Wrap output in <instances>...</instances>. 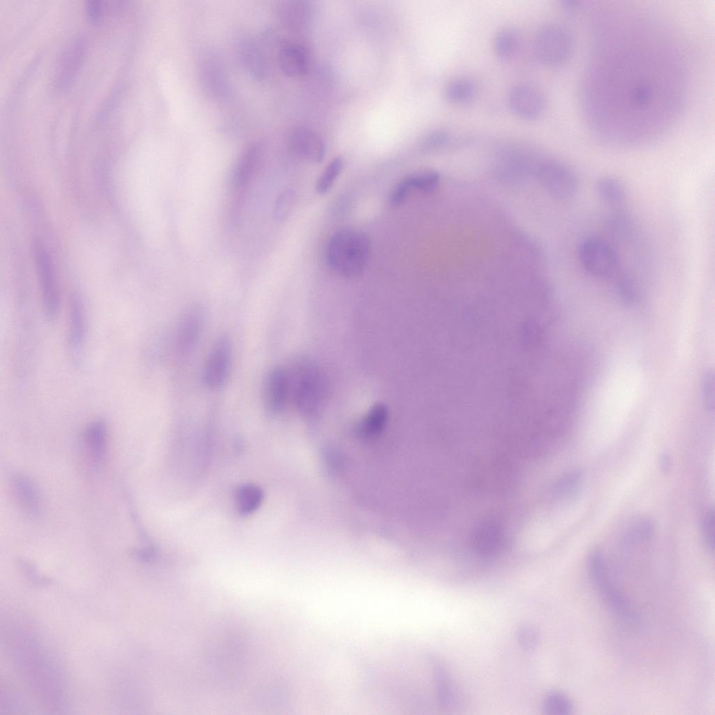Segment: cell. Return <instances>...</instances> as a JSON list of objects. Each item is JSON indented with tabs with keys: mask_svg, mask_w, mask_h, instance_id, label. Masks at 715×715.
Instances as JSON below:
<instances>
[{
	"mask_svg": "<svg viewBox=\"0 0 715 715\" xmlns=\"http://www.w3.org/2000/svg\"><path fill=\"white\" fill-rule=\"evenodd\" d=\"M371 244L363 232L351 228L338 230L327 247L330 267L345 277H355L364 270L371 254Z\"/></svg>",
	"mask_w": 715,
	"mask_h": 715,
	"instance_id": "cell-1",
	"label": "cell"
},
{
	"mask_svg": "<svg viewBox=\"0 0 715 715\" xmlns=\"http://www.w3.org/2000/svg\"><path fill=\"white\" fill-rule=\"evenodd\" d=\"M573 45V36L568 29L558 24H547L538 31L533 48L541 64L557 66L569 59Z\"/></svg>",
	"mask_w": 715,
	"mask_h": 715,
	"instance_id": "cell-2",
	"label": "cell"
},
{
	"mask_svg": "<svg viewBox=\"0 0 715 715\" xmlns=\"http://www.w3.org/2000/svg\"><path fill=\"white\" fill-rule=\"evenodd\" d=\"M578 257L584 270L598 278L614 275L619 265L618 255L612 245L598 236H589L580 244Z\"/></svg>",
	"mask_w": 715,
	"mask_h": 715,
	"instance_id": "cell-3",
	"label": "cell"
},
{
	"mask_svg": "<svg viewBox=\"0 0 715 715\" xmlns=\"http://www.w3.org/2000/svg\"><path fill=\"white\" fill-rule=\"evenodd\" d=\"M591 579L606 603L624 620L635 623L637 618L624 597L615 588L608 577L607 566L601 551L592 550L588 559Z\"/></svg>",
	"mask_w": 715,
	"mask_h": 715,
	"instance_id": "cell-4",
	"label": "cell"
},
{
	"mask_svg": "<svg viewBox=\"0 0 715 715\" xmlns=\"http://www.w3.org/2000/svg\"><path fill=\"white\" fill-rule=\"evenodd\" d=\"M34 257L38 276L43 311L46 318L54 320L59 311L60 296L52 260L45 246L34 244Z\"/></svg>",
	"mask_w": 715,
	"mask_h": 715,
	"instance_id": "cell-5",
	"label": "cell"
},
{
	"mask_svg": "<svg viewBox=\"0 0 715 715\" xmlns=\"http://www.w3.org/2000/svg\"><path fill=\"white\" fill-rule=\"evenodd\" d=\"M231 355L230 339L220 337L211 349L205 367L204 381L207 387L216 389L224 384L230 371Z\"/></svg>",
	"mask_w": 715,
	"mask_h": 715,
	"instance_id": "cell-6",
	"label": "cell"
},
{
	"mask_svg": "<svg viewBox=\"0 0 715 715\" xmlns=\"http://www.w3.org/2000/svg\"><path fill=\"white\" fill-rule=\"evenodd\" d=\"M508 104L512 112L519 118L532 121L543 113L545 101L542 94L527 84L512 87L508 94Z\"/></svg>",
	"mask_w": 715,
	"mask_h": 715,
	"instance_id": "cell-7",
	"label": "cell"
},
{
	"mask_svg": "<svg viewBox=\"0 0 715 715\" xmlns=\"http://www.w3.org/2000/svg\"><path fill=\"white\" fill-rule=\"evenodd\" d=\"M542 171L554 196L562 200L574 197L578 189V182L570 170L559 162L549 161L543 163Z\"/></svg>",
	"mask_w": 715,
	"mask_h": 715,
	"instance_id": "cell-8",
	"label": "cell"
},
{
	"mask_svg": "<svg viewBox=\"0 0 715 715\" xmlns=\"http://www.w3.org/2000/svg\"><path fill=\"white\" fill-rule=\"evenodd\" d=\"M289 145L297 156L311 163L323 161L325 154V145L321 137L314 131L298 127L292 131L289 136Z\"/></svg>",
	"mask_w": 715,
	"mask_h": 715,
	"instance_id": "cell-9",
	"label": "cell"
},
{
	"mask_svg": "<svg viewBox=\"0 0 715 715\" xmlns=\"http://www.w3.org/2000/svg\"><path fill=\"white\" fill-rule=\"evenodd\" d=\"M290 378L281 367H275L267 374L263 390L265 408L272 413L281 411L285 406L290 389Z\"/></svg>",
	"mask_w": 715,
	"mask_h": 715,
	"instance_id": "cell-10",
	"label": "cell"
},
{
	"mask_svg": "<svg viewBox=\"0 0 715 715\" xmlns=\"http://www.w3.org/2000/svg\"><path fill=\"white\" fill-rule=\"evenodd\" d=\"M86 333L87 320L83 301L80 295L74 294L70 307L68 345L71 353L75 358L82 351Z\"/></svg>",
	"mask_w": 715,
	"mask_h": 715,
	"instance_id": "cell-11",
	"label": "cell"
},
{
	"mask_svg": "<svg viewBox=\"0 0 715 715\" xmlns=\"http://www.w3.org/2000/svg\"><path fill=\"white\" fill-rule=\"evenodd\" d=\"M202 313L193 307L184 315L178 327L177 344L179 351L186 353L196 345L202 327Z\"/></svg>",
	"mask_w": 715,
	"mask_h": 715,
	"instance_id": "cell-12",
	"label": "cell"
},
{
	"mask_svg": "<svg viewBox=\"0 0 715 715\" xmlns=\"http://www.w3.org/2000/svg\"><path fill=\"white\" fill-rule=\"evenodd\" d=\"M263 149L259 143L250 144L242 153L233 170L231 183L241 189L251 180L261 159Z\"/></svg>",
	"mask_w": 715,
	"mask_h": 715,
	"instance_id": "cell-13",
	"label": "cell"
},
{
	"mask_svg": "<svg viewBox=\"0 0 715 715\" xmlns=\"http://www.w3.org/2000/svg\"><path fill=\"white\" fill-rule=\"evenodd\" d=\"M279 63L281 71L287 76L298 78L308 71L309 59L304 47L296 43H288L280 50Z\"/></svg>",
	"mask_w": 715,
	"mask_h": 715,
	"instance_id": "cell-14",
	"label": "cell"
},
{
	"mask_svg": "<svg viewBox=\"0 0 715 715\" xmlns=\"http://www.w3.org/2000/svg\"><path fill=\"white\" fill-rule=\"evenodd\" d=\"M295 385V398L297 405L303 411L317 405L320 395V381L310 368L300 373Z\"/></svg>",
	"mask_w": 715,
	"mask_h": 715,
	"instance_id": "cell-15",
	"label": "cell"
},
{
	"mask_svg": "<svg viewBox=\"0 0 715 715\" xmlns=\"http://www.w3.org/2000/svg\"><path fill=\"white\" fill-rule=\"evenodd\" d=\"M12 487L20 506L30 516L36 517L40 511V497L32 480L24 474L12 478Z\"/></svg>",
	"mask_w": 715,
	"mask_h": 715,
	"instance_id": "cell-16",
	"label": "cell"
},
{
	"mask_svg": "<svg viewBox=\"0 0 715 715\" xmlns=\"http://www.w3.org/2000/svg\"><path fill=\"white\" fill-rule=\"evenodd\" d=\"M84 443L95 464L102 462L106 454L108 429L104 420L90 423L84 434Z\"/></svg>",
	"mask_w": 715,
	"mask_h": 715,
	"instance_id": "cell-17",
	"label": "cell"
},
{
	"mask_svg": "<svg viewBox=\"0 0 715 715\" xmlns=\"http://www.w3.org/2000/svg\"><path fill=\"white\" fill-rule=\"evenodd\" d=\"M595 192L600 201L610 206H619L624 202L626 198L623 184L610 176H603L597 179Z\"/></svg>",
	"mask_w": 715,
	"mask_h": 715,
	"instance_id": "cell-18",
	"label": "cell"
},
{
	"mask_svg": "<svg viewBox=\"0 0 715 715\" xmlns=\"http://www.w3.org/2000/svg\"><path fill=\"white\" fill-rule=\"evenodd\" d=\"M584 476L580 470H572L561 476L554 483L552 494L556 500L566 501L577 496L582 487Z\"/></svg>",
	"mask_w": 715,
	"mask_h": 715,
	"instance_id": "cell-19",
	"label": "cell"
},
{
	"mask_svg": "<svg viewBox=\"0 0 715 715\" xmlns=\"http://www.w3.org/2000/svg\"><path fill=\"white\" fill-rule=\"evenodd\" d=\"M84 44L82 39L78 40L69 48L63 59L62 65L58 78V87L63 89L68 85L74 74L76 73L78 67L82 57Z\"/></svg>",
	"mask_w": 715,
	"mask_h": 715,
	"instance_id": "cell-20",
	"label": "cell"
},
{
	"mask_svg": "<svg viewBox=\"0 0 715 715\" xmlns=\"http://www.w3.org/2000/svg\"><path fill=\"white\" fill-rule=\"evenodd\" d=\"M519 43V36L515 30L511 28L500 30L494 40L496 57L501 61L510 60L518 49Z\"/></svg>",
	"mask_w": 715,
	"mask_h": 715,
	"instance_id": "cell-21",
	"label": "cell"
},
{
	"mask_svg": "<svg viewBox=\"0 0 715 715\" xmlns=\"http://www.w3.org/2000/svg\"><path fill=\"white\" fill-rule=\"evenodd\" d=\"M263 499V492L258 487L245 485L239 487L235 494L237 511L242 515H247L256 511Z\"/></svg>",
	"mask_w": 715,
	"mask_h": 715,
	"instance_id": "cell-22",
	"label": "cell"
},
{
	"mask_svg": "<svg viewBox=\"0 0 715 715\" xmlns=\"http://www.w3.org/2000/svg\"><path fill=\"white\" fill-rule=\"evenodd\" d=\"M476 85L468 78L457 79L448 84L445 89L446 100L453 104H464L475 96Z\"/></svg>",
	"mask_w": 715,
	"mask_h": 715,
	"instance_id": "cell-23",
	"label": "cell"
},
{
	"mask_svg": "<svg viewBox=\"0 0 715 715\" xmlns=\"http://www.w3.org/2000/svg\"><path fill=\"white\" fill-rule=\"evenodd\" d=\"M654 525L648 518H640L635 521L626 530L624 542L626 545L649 542L653 538Z\"/></svg>",
	"mask_w": 715,
	"mask_h": 715,
	"instance_id": "cell-24",
	"label": "cell"
},
{
	"mask_svg": "<svg viewBox=\"0 0 715 715\" xmlns=\"http://www.w3.org/2000/svg\"><path fill=\"white\" fill-rule=\"evenodd\" d=\"M543 709L550 715H567L572 713L573 706L570 698L561 691H552L544 699Z\"/></svg>",
	"mask_w": 715,
	"mask_h": 715,
	"instance_id": "cell-25",
	"label": "cell"
},
{
	"mask_svg": "<svg viewBox=\"0 0 715 715\" xmlns=\"http://www.w3.org/2000/svg\"><path fill=\"white\" fill-rule=\"evenodd\" d=\"M343 167V159L341 156L334 157L318 177L316 184V192L321 195L327 193L341 173Z\"/></svg>",
	"mask_w": 715,
	"mask_h": 715,
	"instance_id": "cell-26",
	"label": "cell"
},
{
	"mask_svg": "<svg viewBox=\"0 0 715 715\" xmlns=\"http://www.w3.org/2000/svg\"><path fill=\"white\" fill-rule=\"evenodd\" d=\"M614 290L619 298L625 304L634 303L638 297V290L634 280L628 274L621 273L615 278Z\"/></svg>",
	"mask_w": 715,
	"mask_h": 715,
	"instance_id": "cell-27",
	"label": "cell"
},
{
	"mask_svg": "<svg viewBox=\"0 0 715 715\" xmlns=\"http://www.w3.org/2000/svg\"><path fill=\"white\" fill-rule=\"evenodd\" d=\"M296 201V194L293 189H287L279 193L273 207L275 220L282 221L290 214Z\"/></svg>",
	"mask_w": 715,
	"mask_h": 715,
	"instance_id": "cell-28",
	"label": "cell"
},
{
	"mask_svg": "<svg viewBox=\"0 0 715 715\" xmlns=\"http://www.w3.org/2000/svg\"><path fill=\"white\" fill-rule=\"evenodd\" d=\"M448 132L442 129L434 130L425 135L419 142V149L423 152H431L436 150L450 140Z\"/></svg>",
	"mask_w": 715,
	"mask_h": 715,
	"instance_id": "cell-29",
	"label": "cell"
},
{
	"mask_svg": "<svg viewBox=\"0 0 715 715\" xmlns=\"http://www.w3.org/2000/svg\"><path fill=\"white\" fill-rule=\"evenodd\" d=\"M302 1H286L281 2L279 6L280 18L290 27H297L301 22Z\"/></svg>",
	"mask_w": 715,
	"mask_h": 715,
	"instance_id": "cell-30",
	"label": "cell"
},
{
	"mask_svg": "<svg viewBox=\"0 0 715 715\" xmlns=\"http://www.w3.org/2000/svg\"><path fill=\"white\" fill-rule=\"evenodd\" d=\"M406 177L412 190L418 189L424 192L434 190L438 181L436 172L430 170L416 172Z\"/></svg>",
	"mask_w": 715,
	"mask_h": 715,
	"instance_id": "cell-31",
	"label": "cell"
},
{
	"mask_svg": "<svg viewBox=\"0 0 715 715\" xmlns=\"http://www.w3.org/2000/svg\"><path fill=\"white\" fill-rule=\"evenodd\" d=\"M388 417L387 407L378 404L371 408L363 422V427L368 432L378 431L384 425Z\"/></svg>",
	"mask_w": 715,
	"mask_h": 715,
	"instance_id": "cell-32",
	"label": "cell"
},
{
	"mask_svg": "<svg viewBox=\"0 0 715 715\" xmlns=\"http://www.w3.org/2000/svg\"><path fill=\"white\" fill-rule=\"evenodd\" d=\"M700 533L704 544L708 550H714V512L708 510L700 521Z\"/></svg>",
	"mask_w": 715,
	"mask_h": 715,
	"instance_id": "cell-33",
	"label": "cell"
},
{
	"mask_svg": "<svg viewBox=\"0 0 715 715\" xmlns=\"http://www.w3.org/2000/svg\"><path fill=\"white\" fill-rule=\"evenodd\" d=\"M517 639L520 646L528 651L535 649L539 641L537 629L530 624H524L517 631Z\"/></svg>",
	"mask_w": 715,
	"mask_h": 715,
	"instance_id": "cell-34",
	"label": "cell"
},
{
	"mask_svg": "<svg viewBox=\"0 0 715 715\" xmlns=\"http://www.w3.org/2000/svg\"><path fill=\"white\" fill-rule=\"evenodd\" d=\"M701 392L705 406L713 411L714 407V378L712 370H707L702 376Z\"/></svg>",
	"mask_w": 715,
	"mask_h": 715,
	"instance_id": "cell-35",
	"label": "cell"
},
{
	"mask_svg": "<svg viewBox=\"0 0 715 715\" xmlns=\"http://www.w3.org/2000/svg\"><path fill=\"white\" fill-rule=\"evenodd\" d=\"M412 189L406 177L403 178L393 187L389 196V202L392 206L401 205L406 199Z\"/></svg>",
	"mask_w": 715,
	"mask_h": 715,
	"instance_id": "cell-36",
	"label": "cell"
},
{
	"mask_svg": "<svg viewBox=\"0 0 715 715\" xmlns=\"http://www.w3.org/2000/svg\"><path fill=\"white\" fill-rule=\"evenodd\" d=\"M103 8L99 1H90L87 4V13L91 20L96 21L102 15Z\"/></svg>",
	"mask_w": 715,
	"mask_h": 715,
	"instance_id": "cell-37",
	"label": "cell"
},
{
	"mask_svg": "<svg viewBox=\"0 0 715 715\" xmlns=\"http://www.w3.org/2000/svg\"><path fill=\"white\" fill-rule=\"evenodd\" d=\"M661 466L663 471H668L671 466V460L668 455L663 454L660 459Z\"/></svg>",
	"mask_w": 715,
	"mask_h": 715,
	"instance_id": "cell-38",
	"label": "cell"
}]
</instances>
